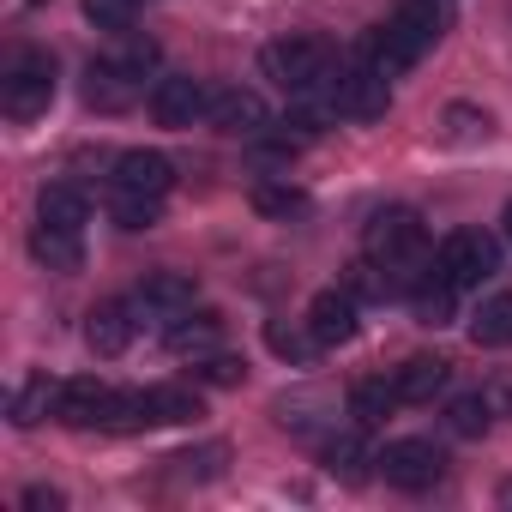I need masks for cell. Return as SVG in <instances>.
<instances>
[{
	"label": "cell",
	"instance_id": "obj_33",
	"mask_svg": "<svg viewBox=\"0 0 512 512\" xmlns=\"http://www.w3.org/2000/svg\"><path fill=\"white\" fill-rule=\"evenodd\" d=\"M25 506H67V500H61V488H31Z\"/></svg>",
	"mask_w": 512,
	"mask_h": 512
},
{
	"label": "cell",
	"instance_id": "obj_2",
	"mask_svg": "<svg viewBox=\"0 0 512 512\" xmlns=\"http://www.w3.org/2000/svg\"><path fill=\"white\" fill-rule=\"evenodd\" d=\"M151 67H157V43H151V37H127L121 55L91 61V73H85V103H91L97 115H127V109L145 97V73H151Z\"/></svg>",
	"mask_w": 512,
	"mask_h": 512
},
{
	"label": "cell",
	"instance_id": "obj_34",
	"mask_svg": "<svg viewBox=\"0 0 512 512\" xmlns=\"http://www.w3.org/2000/svg\"><path fill=\"white\" fill-rule=\"evenodd\" d=\"M500 229H506V241H512V199H506V211H500Z\"/></svg>",
	"mask_w": 512,
	"mask_h": 512
},
{
	"label": "cell",
	"instance_id": "obj_32",
	"mask_svg": "<svg viewBox=\"0 0 512 512\" xmlns=\"http://www.w3.org/2000/svg\"><path fill=\"white\" fill-rule=\"evenodd\" d=\"M446 121H452V139H482L488 133V115H476V109H452Z\"/></svg>",
	"mask_w": 512,
	"mask_h": 512
},
{
	"label": "cell",
	"instance_id": "obj_29",
	"mask_svg": "<svg viewBox=\"0 0 512 512\" xmlns=\"http://www.w3.org/2000/svg\"><path fill=\"white\" fill-rule=\"evenodd\" d=\"M193 374H199L205 386H241V380H247V362H241V356H217V350H211V356H199V368H193Z\"/></svg>",
	"mask_w": 512,
	"mask_h": 512
},
{
	"label": "cell",
	"instance_id": "obj_10",
	"mask_svg": "<svg viewBox=\"0 0 512 512\" xmlns=\"http://www.w3.org/2000/svg\"><path fill=\"white\" fill-rule=\"evenodd\" d=\"M217 133H229V139H253V133H266L272 127V109H266V97L260 91H247V85H223V91H211V115H205Z\"/></svg>",
	"mask_w": 512,
	"mask_h": 512
},
{
	"label": "cell",
	"instance_id": "obj_20",
	"mask_svg": "<svg viewBox=\"0 0 512 512\" xmlns=\"http://www.w3.org/2000/svg\"><path fill=\"white\" fill-rule=\"evenodd\" d=\"M398 404H404L398 380H356V386H350V416H356V428H374V422H386Z\"/></svg>",
	"mask_w": 512,
	"mask_h": 512
},
{
	"label": "cell",
	"instance_id": "obj_11",
	"mask_svg": "<svg viewBox=\"0 0 512 512\" xmlns=\"http://www.w3.org/2000/svg\"><path fill=\"white\" fill-rule=\"evenodd\" d=\"M175 187V163L163 157V151H121L115 157V175H109V193H151V199H163Z\"/></svg>",
	"mask_w": 512,
	"mask_h": 512
},
{
	"label": "cell",
	"instance_id": "obj_15",
	"mask_svg": "<svg viewBox=\"0 0 512 512\" xmlns=\"http://www.w3.org/2000/svg\"><path fill=\"white\" fill-rule=\"evenodd\" d=\"M458 284L440 272V266H428V272H416V284H410V308H416V320L422 326H446L452 314H458Z\"/></svg>",
	"mask_w": 512,
	"mask_h": 512
},
{
	"label": "cell",
	"instance_id": "obj_21",
	"mask_svg": "<svg viewBox=\"0 0 512 512\" xmlns=\"http://www.w3.org/2000/svg\"><path fill=\"white\" fill-rule=\"evenodd\" d=\"M37 223H49V229H85V193L67 187V181L43 187L37 193Z\"/></svg>",
	"mask_w": 512,
	"mask_h": 512
},
{
	"label": "cell",
	"instance_id": "obj_9",
	"mask_svg": "<svg viewBox=\"0 0 512 512\" xmlns=\"http://www.w3.org/2000/svg\"><path fill=\"white\" fill-rule=\"evenodd\" d=\"M151 115H157V127H193L211 115V85L193 73H169L151 91Z\"/></svg>",
	"mask_w": 512,
	"mask_h": 512
},
{
	"label": "cell",
	"instance_id": "obj_30",
	"mask_svg": "<svg viewBox=\"0 0 512 512\" xmlns=\"http://www.w3.org/2000/svg\"><path fill=\"white\" fill-rule=\"evenodd\" d=\"M85 19L97 31H127L133 25V0H85Z\"/></svg>",
	"mask_w": 512,
	"mask_h": 512
},
{
	"label": "cell",
	"instance_id": "obj_16",
	"mask_svg": "<svg viewBox=\"0 0 512 512\" xmlns=\"http://www.w3.org/2000/svg\"><path fill=\"white\" fill-rule=\"evenodd\" d=\"M223 344V314H211V308H187V314H175L169 320V350L175 356H211Z\"/></svg>",
	"mask_w": 512,
	"mask_h": 512
},
{
	"label": "cell",
	"instance_id": "obj_19",
	"mask_svg": "<svg viewBox=\"0 0 512 512\" xmlns=\"http://www.w3.org/2000/svg\"><path fill=\"white\" fill-rule=\"evenodd\" d=\"M446 374H452V362H440V356H410L392 380H398L404 404H434V392H446Z\"/></svg>",
	"mask_w": 512,
	"mask_h": 512
},
{
	"label": "cell",
	"instance_id": "obj_25",
	"mask_svg": "<svg viewBox=\"0 0 512 512\" xmlns=\"http://www.w3.org/2000/svg\"><path fill=\"white\" fill-rule=\"evenodd\" d=\"M253 211H260V217H302L308 211V193L302 187H284V181H260V187H253Z\"/></svg>",
	"mask_w": 512,
	"mask_h": 512
},
{
	"label": "cell",
	"instance_id": "obj_4",
	"mask_svg": "<svg viewBox=\"0 0 512 512\" xmlns=\"http://www.w3.org/2000/svg\"><path fill=\"white\" fill-rule=\"evenodd\" d=\"M362 253L374 266H386V272H410V266H422V253H428V223L410 205H386V211L368 217Z\"/></svg>",
	"mask_w": 512,
	"mask_h": 512
},
{
	"label": "cell",
	"instance_id": "obj_17",
	"mask_svg": "<svg viewBox=\"0 0 512 512\" xmlns=\"http://www.w3.org/2000/svg\"><path fill=\"white\" fill-rule=\"evenodd\" d=\"M133 308H139V314H163V320H175V314L193 308V278H181V272H151V278L139 284Z\"/></svg>",
	"mask_w": 512,
	"mask_h": 512
},
{
	"label": "cell",
	"instance_id": "obj_6",
	"mask_svg": "<svg viewBox=\"0 0 512 512\" xmlns=\"http://www.w3.org/2000/svg\"><path fill=\"white\" fill-rule=\"evenodd\" d=\"M320 91H326V109L344 115V121H374V115H386V103H392V79H380L368 61L332 67V79H326Z\"/></svg>",
	"mask_w": 512,
	"mask_h": 512
},
{
	"label": "cell",
	"instance_id": "obj_22",
	"mask_svg": "<svg viewBox=\"0 0 512 512\" xmlns=\"http://www.w3.org/2000/svg\"><path fill=\"white\" fill-rule=\"evenodd\" d=\"M193 416H199V392H187V386L145 392V428H169V422H193Z\"/></svg>",
	"mask_w": 512,
	"mask_h": 512
},
{
	"label": "cell",
	"instance_id": "obj_23",
	"mask_svg": "<svg viewBox=\"0 0 512 512\" xmlns=\"http://www.w3.org/2000/svg\"><path fill=\"white\" fill-rule=\"evenodd\" d=\"M470 338H476L482 350H512V290H506V296H488V302L476 308Z\"/></svg>",
	"mask_w": 512,
	"mask_h": 512
},
{
	"label": "cell",
	"instance_id": "obj_14",
	"mask_svg": "<svg viewBox=\"0 0 512 512\" xmlns=\"http://www.w3.org/2000/svg\"><path fill=\"white\" fill-rule=\"evenodd\" d=\"M133 314H139L133 302H97L91 320H85V344H91L97 356H121V350L133 344V332H139Z\"/></svg>",
	"mask_w": 512,
	"mask_h": 512
},
{
	"label": "cell",
	"instance_id": "obj_12",
	"mask_svg": "<svg viewBox=\"0 0 512 512\" xmlns=\"http://www.w3.org/2000/svg\"><path fill=\"white\" fill-rule=\"evenodd\" d=\"M109 410H115V386H103L97 374L61 380V404H55V416H61L67 428H103Z\"/></svg>",
	"mask_w": 512,
	"mask_h": 512
},
{
	"label": "cell",
	"instance_id": "obj_28",
	"mask_svg": "<svg viewBox=\"0 0 512 512\" xmlns=\"http://www.w3.org/2000/svg\"><path fill=\"white\" fill-rule=\"evenodd\" d=\"M326 464H332L338 476H350V482H356V476H362V464H374V458L362 452V440H356V434H338V440H326Z\"/></svg>",
	"mask_w": 512,
	"mask_h": 512
},
{
	"label": "cell",
	"instance_id": "obj_3",
	"mask_svg": "<svg viewBox=\"0 0 512 512\" xmlns=\"http://www.w3.org/2000/svg\"><path fill=\"white\" fill-rule=\"evenodd\" d=\"M260 67H266V79L278 85V91H290V97H308V91H320L326 79H332V43L326 37H278V43H266L260 49Z\"/></svg>",
	"mask_w": 512,
	"mask_h": 512
},
{
	"label": "cell",
	"instance_id": "obj_31",
	"mask_svg": "<svg viewBox=\"0 0 512 512\" xmlns=\"http://www.w3.org/2000/svg\"><path fill=\"white\" fill-rule=\"evenodd\" d=\"M266 338H272V350L290 356V362H308V356L320 350V338H314V332H296V326H272Z\"/></svg>",
	"mask_w": 512,
	"mask_h": 512
},
{
	"label": "cell",
	"instance_id": "obj_7",
	"mask_svg": "<svg viewBox=\"0 0 512 512\" xmlns=\"http://www.w3.org/2000/svg\"><path fill=\"white\" fill-rule=\"evenodd\" d=\"M434 266L458 284V290H482L494 272H500V241L482 235V229H452L434 253Z\"/></svg>",
	"mask_w": 512,
	"mask_h": 512
},
{
	"label": "cell",
	"instance_id": "obj_1",
	"mask_svg": "<svg viewBox=\"0 0 512 512\" xmlns=\"http://www.w3.org/2000/svg\"><path fill=\"white\" fill-rule=\"evenodd\" d=\"M446 25H452V7L446 0H404V7L368 37V67L380 73V79H404L440 37H446Z\"/></svg>",
	"mask_w": 512,
	"mask_h": 512
},
{
	"label": "cell",
	"instance_id": "obj_26",
	"mask_svg": "<svg viewBox=\"0 0 512 512\" xmlns=\"http://www.w3.org/2000/svg\"><path fill=\"white\" fill-rule=\"evenodd\" d=\"M109 211H115L121 229H151V223L163 217V199H151V193H115Z\"/></svg>",
	"mask_w": 512,
	"mask_h": 512
},
{
	"label": "cell",
	"instance_id": "obj_24",
	"mask_svg": "<svg viewBox=\"0 0 512 512\" xmlns=\"http://www.w3.org/2000/svg\"><path fill=\"white\" fill-rule=\"evenodd\" d=\"M55 404H61V386H55L49 374H31V380L13 392V422H19V428H37Z\"/></svg>",
	"mask_w": 512,
	"mask_h": 512
},
{
	"label": "cell",
	"instance_id": "obj_18",
	"mask_svg": "<svg viewBox=\"0 0 512 512\" xmlns=\"http://www.w3.org/2000/svg\"><path fill=\"white\" fill-rule=\"evenodd\" d=\"M31 253L49 272H79L85 266V229H49V223H37L31 229Z\"/></svg>",
	"mask_w": 512,
	"mask_h": 512
},
{
	"label": "cell",
	"instance_id": "obj_8",
	"mask_svg": "<svg viewBox=\"0 0 512 512\" xmlns=\"http://www.w3.org/2000/svg\"><path fill=\"white\" fill-rule=\"evenodd\" d=\"M374 464H380V476H386L392 488H404V494H422V488H434V482L446 476V452H440L434 440H386V446L374 452Z\"/></svg>",
	"mask_w": 512,
	"mask_h": 512
},
{
	"label": "cell",
	"instance_id": "obj_13",
	"mask_svg": "<svg viewBox=\"0 0 512 512\" xmlns=\"http://www.w3.org/2000/svg\"><path fill=\"white\" fill-rule=\"evenodd\" d=\"M356 296L350 290H320L314 302H308V332L320 338V350H338V344H350L356 338Z\"/></svg>",
	"mask_w": 512,
	"mask_h": 512
},
{
	"label": "cell",
	"instance_id": "obj_5",
	"mask_svg": "<svg viewBox=\"0 0 512 512\" xmlns=\"http://www.w3.org/2000/svg\"><path fill=\"white\" fill-rule=\"evenodd\" d=\"M49 103H55V55L19 49L7 61V73H0V109H7L13 121H37Z\"/></svg>",
	"mask_w": 512,
	"mask_h": 512
},
{
	"label": "cell",
	"instance_id": "obj_27",
	"mask_svg": "<svg viewBox=\"0 0 512 512\" xmlns=\"http://www.w3.org/2000/svg\"><path fill=\"white\" fill-rule=\"evenodd\" d=\"M446 428L452 434H464V440H476V434H488V398H452V410H446Z\"/></svg>",
	"mask_w": 512,
	"mask_h": 512
}]
</instances>
